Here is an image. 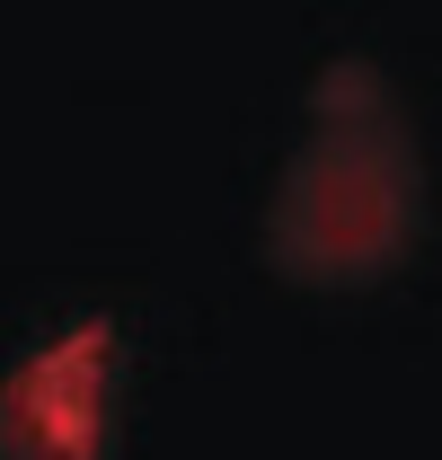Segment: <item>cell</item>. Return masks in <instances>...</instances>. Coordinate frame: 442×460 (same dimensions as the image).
I'll list each match as a JSON object with an SVG mask.
<instances>
[{"label":"cell","instance_id":"obj_2","mask_svg":"<svg viewBox=\"0 0 442 460\" xmlns=\"http://www.w3.org/2000/svg\"><path fill=\"white\" fill-rule=\"evenodd\" d=\"M124 416V328L107 310L62 319L0 372V460H107Z\"/></svg>","mask_w":442,"mask_h":460},{"label":"cell","instance_id":"obj_1","mask_svg":"<svg viewBox=\"0 0 442 460\" xmlns=\"http://www.w3.org/2000/svg\"><path fill=\"white\" fill-rule=\"evenodd\" d=\"M310 107H319V142L283 169L275 204H266V266L319 292L381 284L416 248V204H425L407 115L372 54L328 62Z\"/></svg>","mask_w":442,"mask_h":460}]
</instances>
